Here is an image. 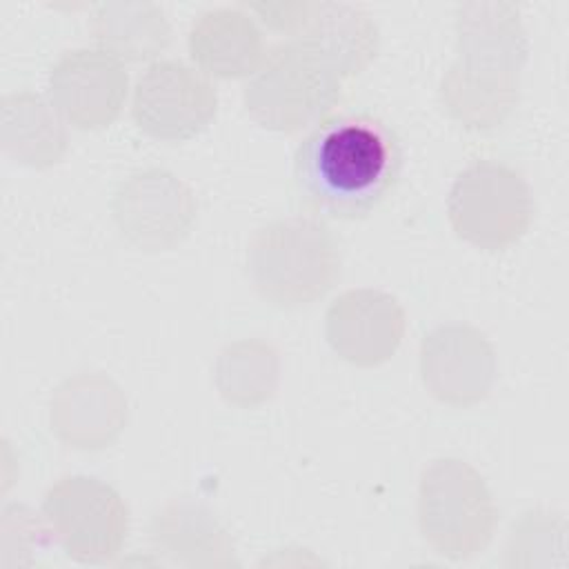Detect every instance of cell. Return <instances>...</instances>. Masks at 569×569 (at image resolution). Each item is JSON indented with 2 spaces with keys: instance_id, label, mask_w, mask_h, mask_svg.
<instances>
[{
  "instance_id": "cell-1",
  "label": "cell",
  "mask_w": 569,
  "mask_h": 569,
  "mask_svg": "<svg viewBox=\"0 0 569 569\" xmlns=\"http://www.w3.org/2000/svg\"><path fill=\"white\" fill-rule=\"evenodd\" d=\"M402 149L396 129L367 111L329 113L293 156L291 191L307 216L367 218L398 184Z\"/></svg>"
},
{
  "instance_id": "cell-13",
  "label": "cell",
  "mask_w": 569,
  "mask_h": 569,
  "mask_svg": "<svg viewBox=\"0 0 569 569\" xmlns=\"http://www.w3.org/2000/svg\"><path fill=\"white\" fill-rule=\"evenodd\" d=\"M127 402L116 382L98 373L67 378L51 398V429L78 449H100L122 429Z\"/></svg>"
},
{
  "instance_id": "cell-5",
  "label": "cell",
  "mask_w": 569,
  "mask_h": 569,
  "mask_svg": "<svg viewBox=\"0 0 569 569\" xmlns=\"http://www.w3.org/2000/svg\"><path fill=\"white\" fill-rule=\"evenodd\" d=\"M498 522V507L485 478L465 460L438 458L418 482V527L427 545L449 558L480 553Z\"/></svg>"
},
{
  "instance_id": "cell-7",
  "label": "cell",
  "mask_w": 569,
  "mask_h": 569,
  "mask_svg": "<svg viewBox=\"0 0 569 569\" xmlns=\"http://www.w3.org/2000/svg\"><path fill=\"white\" fill-rule=\"evenodd\" d=\"M42 518L78 562L113 560L129 533V507L107 482L91 476H64L53 482L42 500Z\"/></svg>"
},
{
  "instance_id": "cell-19",
  "label": "cell",
  "mask_w": 569,
  "mask_h": 569,
  "mask_svg": "<svg viewBox=\"0 0 569 569\" xmlns=\"http://www.w3.org/2000/svg\"><path fill=\"white\" fill-rule=\"evenodd\" d=\"M278 382L276 349L262 340L227 345L216 362V385L227 402L253 407L269 400Z\"/></svg>"
},
{
  "instance_id": "cell-18",
  "label": "cell",
  "mask_w": 569,
  "mask_h": 569,
  "mask_svg": "<svg viewBox=\"0 0 569 569\" xmlns=\"http://www.w3.org/2000/svg\"><path fill=\"white\" fill-rule=\"evenodd\" d=\"M91 33L120 62H144L171 42V24L156 2H102L93 9Z\"/></svg>"
},
{
  "instance_id": "cell-14",
  "label": "cell",
  "mask_w": 569,
  "mask_h": 569,
  "mask_svg": "<svg viewBox=\"0 0 569 569\" xmlns=\"http://www.w3.org/2000/svg\"><path fill=\"white\" fill-rule=\"evenodd\" d=\"M340 80L362 73L378 53V24L367 9L351 2H311L293 36Z\"/></svg>"
},
{
  "instance_id": "cell-17",
  "label": "cell",
  "mask_w": 569,
  "mask_h": 569,
  "mask_svg": "<svg viewBox=\"0 0 569 569\" xmlns=\"http://www.w3.org/2000/svg\"><path fill=\"white\" fill-rule=\"evenodd\" d=\"M60 113L33 91H13L0 100V144L16 162L47 169L67 153V129Z\"/></svg>"
},
{
  "instance_id": "cell-3",
  "label": "cell",
  "mask_w": 569,
  "mask_h": 569,
  "mask_svg": "<svg viewBox=\"0 0 569 569\" xmlns=\"http://www.w3.org/2000/svg\"><path fill=\"white\" fill-rule=\"evenodd\" d=\"M342 273V249L331 227L313 216L278 218L253 231L247 276L256 293L280 309L320 300Z\"/></svg>"
},
{
  "instance_id": "cell-10",
  "label": "cell",
  "mask_w": 569,
  "mask_h": 569,
  "mask_svg": "<svg viewBox=\"0 0 569 569\" xmlns=\"http://www.w3.org/2000/svg\"><path fill=\"white\" fill-rule=\"evenodd\" d=\"M47 91L67 124L84 131L102 129L120 116L129 76L124 64L104 49L78 47L53 62Z\"/></svg>"
},
{
  "instance_id": "cell-2",
  "label": "cell",
  "mask_w": 569,
  "mask_h": 569,
  "mask_svg": "<svg viewBox=\"0 0 569 569\" xmlns=\"http://www.w3.org/2000/svg\"><path fill=\"white\" fill-rule=\"evenodd\" d=\"M453 18L456 58L440 78V104L469 131L496 129L518 104L529 53L520 9L505 0L460 2Z\"/></svg>"
},
{
  "instance_id": "cell-12",
  "label": "cell",
  "mask_w": 569,
  "mask_h": 569,
  "mask_svg": "<svg viewBox=\"0 0 569 569\" xmlns=\"http://www.w3.org/2000/svg\"><path fill=\"white\" fill-rule=\"evenodd\" d=\"M405 309L380 289L342 291L327 309L325 333L329 347L356 367L389 360L405 336Z\"/></svg>"
},
{
  "instance_id": "cell-4",
  "label": "cell",
  "mask_w": 569,
  "mask_h": 569,
  "mask_svg": "<svg viewBox=\"0 0 569 569\" xmlns=\"http://www.w3.org/2000/svg\"><path fill=\"white\" fill-rule=\"evenodd\" d=\"M342 80L298 40L276 42L247 78L242 102L249 118L271 131L316 127L338 104Z\"/></svg>"
},
{
  "instance_id": "cell-11",
  "label": "cell",
  "mask_w": 569,
  "mask_h": 569,
  "mask_svg": "<svg viewBox=\"0 0 569 569\" xmlns=\"http://www.w3.org/2000/svg\"><path fill=\"white\" fill-rule=\"evenodd\" d=\"M420 376L440 402L469 407L482 400L493 385V347L471 325H440L420 342Z\"/></svg>"
},
{
  "instance_id": "cell-8",
  "label": "cell",
  "mask_w": 569,
  "mask_h": 569,
  "mask_svg": "<svg viewBox=\"0 0 569 569\" xmlns=\"http://www.w3.org/2000/svg\"><path fill=\"white\" fill-rule=\"evenodd\" d=\"M218 93L209 76L176 60H153L138 73L131 116L142 133L160 142H182L216 118Z\"/></svg>"
},
{
  "instance_id": "cell-15",
  "label": "cell",
  "mask_w": 569,
  "mask_h": 569,
  "mask_svg": "<svg viewBox=\"0 0 569 569\" xmlns=\"http://www.w3.org/2000/svg\"><path fill=\"white\" fill-rule=\"evenodd\" d=\"M189 56L204 76L249 78L264 60V38L253 18L238 7L202 11L189 29Z\"/></svg>"
},
{
  "instance_id": "cell-9",
  "label": "cell",
  "mask_w": 569,
  "mask_h": 569,
  "mask_svg": "<svg viewBox=\"0 0 569 569\" xmlns=\"http://www.w3.org/2000/svg\"><path fill=\"white\" fill-rule=\"evenodd\" d=\"M113 222L120 236L140 251H169L191 231L198 202L176 173L149 167L131 173L113 193Z\"/></svg>"
},
{
  "instance_id": "cell-6",
  "label": "cell",
  "mask_w": 569,
  "mask_h": 569,
  "mask_svg": "<svg viewBox=\"0 0 569 569\" xmlns=\"http://www.w3.org/2000/svg\"><path fill=\"white\" fill-rule=\"evenodd\" d=\"M447 216L456 236L485 251L516 244L533 218V196L525 176L493 158L471 160L453 180Z\"/></svg>"
},
{
  "instance_id": "cell-20",
  "label": "cell",
  "mask_w": 569,
  "mask_h": 569,
  "mask_svg": "<svg viewBox=\"0 0 569 569\" xmlns=\"http://www.w3.org/2000/svg\"><path fill=\"white\" fill-rule=\"evenodd\" d=\"M247 7L249 11L258 13L269 29L289 33L293 38L305 24L311 2H251Z\"/></svg>"
},
{
  "instance_id": "cell-16",
  "label": "cell",
  "mask_w": 569,
  "mask_h": 569,
  "mask_svg": "<svg viewBox=\"0 0 569 569\" xmlns=\"http://www.w3.org/2000/svg\"><path fill=\"white\" fill-rule=\"evenodd\" d=\"M149 538L156 551L187 567H231L233 542L218 518L191 500L164 505L151 520Z\"/></svg>"
}]
</instances>
